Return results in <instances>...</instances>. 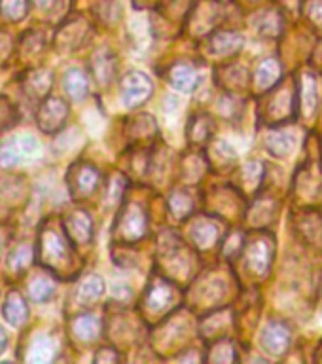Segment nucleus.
<instances>
[{
	"mask_svg": "<svg viewBox=\"0 0 322 364\" xmlns=\"http://www.w3.org/2000/svg\"><path fill=\"white\" fill-rule=\"evenodd\" d=\"M148 230V216L142 209V205L129 201L124 205V209L118 215V220L114 224V235L122 243H135L144 237Z\"/></svg>",
	"mask_w": 322,
	"mask_h": 364,
	"instance_id": "nucleus-3",
	"label": "nucleus"
},
{
	"mask_svg": "<svg viewBox=\"0 0 322 364\" xmlns=\"http://www.w3.org/2000/svg\"><path fill=\"white\" fill-rule=\"evenodd\" d=\"M104 292V281L99 275H87L82 279V283L76 289V298H80L82 304H90V301L99 300Z\"/></svg>",
	"mask_w": 322,
	"mask_h": 364,
	"instance_id": "nucleus-24",
	"label": "nucleus"
},
{
	"mask_svg": "<svg viewBox=\"0 0 322 364\" xmlns=\"http://www.w3.org/2000/svg\"><path fill=\"white\" fill-rule=\"evenodd\" d=\"M213 135V119L207 114H198L190 119L188 125V139L193 144H203Z\"/></svg>",
	"mask_w": 322,
	"mask_h": 364,
	"instance_id": "nucleus-22",
	"label": "nucleus"
},
{
	"mask_svg": "<svg viewBox=\"0 0 322 364\" xmlns=\"http://www.w3.org/2000/svg\"><path fill=\"white\" fill-rule=\"evenodd\" d=\"M6 343H8V336H6V332L2 330V326H0V353L6 349Z\"/></svg>",
	"mask_w": 322,
	"mask_h": 364,
	"instance_id": "nucleus-35",
	"label": "nucleus"
},
{
	"mask_svg": "<svg viewBox=\"0 0 322 364\" xmlns=\"http://www.w3.org/2000/svg\"><path fill=\"white\" fill-rule=\"evenodd\" d=\"M40 266L45 267V272L53 277H61L67 273V277H73L74 273V245L67 237L63 226L55 228L44 224L38 233V249H36ZM76 275V273H74Z\"/></svg>",
	"mask_w": 322,
	"mask_h": 364,
	"instance_id": "nucleus-1",
	"label": "nucleus"
},
{
	"mask_svg": "<svg viewBox=\"0 0 322 364\" xmlns=\"http://www.w3.org/2000/svg\"><path fill=\"white\" fill-rule=\"evenodd\" d=\"M281 74H283V68H281V63L277 59H266L264 63L258 65L256 68V74H254V87L256 91H260V93H266L269 91L272 87L281 82Z\"/></svg>",
	"mask_w": 322,
	"mask_h": 364,
	"instance_id": "nucleus-20",
	"label": "nucleus"
},
{
	"mask_svg": "<svg viewBox=\"0 0 322 364\" xmlns=\"http://www.w3.org/2000/svg\"><path fill=\"white\" fill-rule=\"evenodd\" d=\"M34 150H36V141H33L31 136H19V139L6 142L0 148V167L10 169L28 156H33Z\"/></svg>",
	"mask_w": 322,
	"mask_h": 364,
	"instance_id": "nucleus-14",
	"label": "nucleus"
},
{
	"mask_svg": "<svg viewBox=\"0 0 322 364\" xmlns=\"http://www.w3.org/2000/svg\"><path fill=\"white\" fill-rule=\"evenodd\" d=\"M90 68L93 78L101 87L112 84V80L116 78V70H118V63H116V55L112 53V50H108V48L97 50L91 55Z\"/></svg>",
	"mask_w": 322,
	"mask_h": 364,
	"instance_id": "nucleus-12",
	"label": "nucleus"
},
{
	"mask_svg": "<svg viewBox=\"0 0 322 364\" xmlns=\"http://www.w3.org/2000/svg\"><path fill=\"white\" fill-rule=\"evenodd\" d=\"M296 232L300 233L301 239L307 241L309 245H322V215L317 210H306L300 218L294 222Z\"/></svg>",
	"mask_w": 322,
	"mask_h": 364,
	"instance_id": "nucleus-17",
	"label": "nucleus"
},
{
	"mask_svg": "<svg viewBox=\"0 0 322 364\" xmlns=\"http://www.w3.org/2000/svg\"><path fill=\"white\" fill-rule=\"evenodd\" d=\"M258 33L267 38H275L283 33V17L275 10L264 11V16L258 19Z\"/></svg>",
	"mask_w": 322,
	"mask_h": 364,
	"instance_id": "nucleus-26",
	"label": "nucleus"
},
{
	"mask_svg": "<svg viewBox=\"0 0 322 364\" xmlns=\"http://www.w3.org/2000/svg\"><path fill=\"white\" fill-rule=\"evenodd\" d=\"M38 2V6H42V8H45V6H50L53 0H36Z\"/></svg>",
	"mask_w": 322,
	"mask_h": 364,
	"instance_id": "nucleus-36",
	"label": "nucleus"
},
{
	"mask_svg": "<svg viewBox=\"0 0 322 364\" xmlns=\"http://www.w3.org/2000/svg\"><path fill=\"white\" fill-rule=\"evenodd\" d=\"M264 107V118L267 119V124H284L290 119L296 118L298 112V87L296 82H289V80H281L275 87H272Z\"/></svg>",
	"mask_w": 322,
	"mask_h": 364,
	"instance_id": "nucleus-2",
	"label": "nucleus"
},
{
	"mask_svg": "<svg viewBox=\"0 0 322 364\" xmlns=\"http://www.w3.org/2000/svg\"><path fill=\"white\" fill-rule=\"evenodd\" d=\"M307 16L313 23L322 25V0H311L307 6Z\"/></svg>",
	"mask_w": 322,
	"mask_h": 364,
	"instance_id": "nucleus-34",
	"label": "nucleus"
},
{
	"mask_svg": "<svg viewBox=\"0 0 322 364\" xmlns=\"http://www.w3.org/2000/svg\"><path fill=\"white\" fill-rule=\"evenodd\" d=\"M102 323L95 315L91 313H84V315H78V317L73 318L70 323V334L76 338L82 343H91L95 341L99 336H101Z\"/></svg>",
	"mask_w": 322,
	"mask_h": 364,
	"instance_id": "nucleus-19",
	"label": "nucleus"
},
{
	"mask_svg": "<svg viewBox=\"0 0 322 364\" xmlns=\"http://www.w3.org/2000/svg\"><path fill=\"white\" fill-rule=\"evenodd\" d=\"M53 76L48 68H34L23 74V91L33 99H45L50 95Z\"/></svg>",
	"mask_w": 322,
	"mask_h": 364,
	"instance_id": "nucleus-16",
	"label": "nucleus"
},
{
	"mask_svg": "<svg viewBox=\"0 0 322 364\" xmlns=\"http://www.w3.org/2000/svg\"><path fill=\"white\" fill-rule=\"evenodd\" d=\"M27 292L31 296V300L36 301V304H42V301H48L53 298L55 294V283L50 275H38L34 277L27 287Z\"/></svg>",
	"mask_w": 322,
	"mask_h": 364,
	"instance_id": "nucleus-23",
	"label": "nucleus"
},
{
	"mask_svg": "<svg viewBox=\"0 0 322 364\" xmlns=\"http://www.w3.org/2000/svg\"><path fill=\"white\" fill-rule=\"evenodd\" d=\"M292 346V332L283 321L272 318L269 323L260 330V347L262 351L272 357H283Z\"/></svg>",
	"mask_w": 322,
	"mask_h": 364,
	"instance_id": "nucleus-7",
	"label": "nucleus"
},
{
	"mask_svg": "<svg viewBox=\"0 0 322 364\" xmlns=\"http://www.w3.org/2000/svg\"><path fill=\"white\" fill-rule=\"evenodd\" d=\"M207 360H218V363H230V360H237V355L233 353L232 341L227 340H216V343L210 349V355Z\"/></svg>",
	"mask_w": 322,
	"mask_h": 364,
	"instance_id": "nucleus-31",
	"label": "nucleus"
},
{
	"mask_svg": "<svg viewBox=\"0 0 322 364\" xmlns=\"http://www.w3.org/2000/svg\"><path fill=\"white\" fill-rule=\"evenodd\" d=\"M152 91V80L148 78L144 73H139V70L125 74L124 80H122V101L127 108L141 107L142 102H146L150 99Z\"/></svg>",
	"mask_w": 322,
	"mask_h": 364,
	"instance_id": "nucleus-8",
	"label": "nucleus"
},
{
	"mask_svg": "<svg viewBox=\"0 0 322 364\" xmlns=\"http://www.w3.org/2000/svg\"><path fill=\"white\" fill-rule=\"evenodd\" d=\"M272 239L269 237H258L252 239L243 247L245 264L254 275H266L272 264Z\"/></svg>",
	"mask_w": 322,
	"mask_h": 364,
	"instance_id": "nucleus-9",
	"label": "nucleus"
},
{
	"mask_svg": "<svg viewBox=\"0 0 322 364\" xmlns=\"http://www.w3.org/2000/svg\"><path fill=\"white\" fill-rule=\"evenodd\" d=\"M290 146H292V141L289 139V135H284V133H275L267 139V150L273 154V156H277V158H284L286 154H289Z\"/></svg>",
	"mask_w": 322,
	"mask_h": 364,
	"instance_id": "nucleus-32",
	"label": "nucleus"
},
{
	"mask_svg": "<svg viewBox=\"0 0 322 364\" xmlns=\"http://www.w3.org/2000/svg\"><path fill=\"white\" fill-rule=\"evenodd\" d=\"M301 105H304V110H306L307 116H315V112H317V105H318V91H317V82H315V78H311V76H307L306 78V87L301 90Z\"/></svg>",
	"mask_w": 322,
	"mask_h": 364,
	"instance_id": "nucleus-29",
	"label": "nucleus"
},
{
	"mask_svg": "<svg viewBox=\"0 0 322 364\" xmlns=\"http://www.w3.org/2000/svg\"><path fill=\"white\" fill-rule=\"evenodd\" d=\"M245 38L235 31H220V33L210 34V38L207 40L205 50L210 57L216 59H226V57L235 55L241 48H243Z\"/></svg>",
	"mask_w": 322,
	"mask_h": 364,
	"instance_id": "nucleus-11",
	"label": "nucleus"
},
{
	"mask_svg": "<svg viewBox=\"0 0 322 364\" xmlns=\"http://www.w3.org/2000/svg\"><path fill=\"white\" fill-rule=\"evenodd\" d=\"M68 114H70V108L61 97H45L40 102L38 112H36V124H38L40 131L53 135L65 127Z\"/></svg>",
	"mask_w": 322,
	"mask_h": 364,
	"instance_id": "nucleus-5",
	"label": "nucleus"
},
{
	"mask_svg": "<svg viewBox=\"0 0 322 364\" xmlns=\"http://www.w3.org/2000/svg\"><path fill=\"white\" fill-rule=\"evenodd\" d=\"M31 258H33V250L28 249L27 245H19V247H16V249L11 250L10 255H8V262H6V266H8V269H10V272H14L19 275L23 269H27Z\"/></svg>",
	"mask_w": 322,
	"mask_h": 364,
	"instance_id": "nucleus-28",
	"label": "nucleus"
},
{
	"mask_svg": "<svg viewBox=\"0 0 322 364\" xmlns=\"http://www.w3.org/2000/svg\"><path fill=\"white\" fill-rule=\"evenodd\" d=\"M61 226L74 247L90 245L93 239V220L85 210H70L68 215L63 216Z\"/></svg>",
	"mask_w": 322,
	"mask_h": 364,
	"instance_id": "nucleus-10",
	"label": "nucleus"
},
{
	"mask_svg": "<svg viewBox=\"0 0 322 364\" xmlns=\"http://www.w3.org/2000/svg\"><path fill=\"white\" fill-rule=\"evenodd\" d=\"M67 184L73 199L82 201V199L91 198L97 192V188L101 184V173L91 164H84V161L82 164H74L68 169Z\"/></svg>",
	"mask_w": 322,
	"mask_h": 364,
	"instance_id": "nucleus-4",
	"label": "nucleus"
},
{
	"mask_svg": "<svg viewBox=\"0 0 322 364\" xmlns=\"http://www.w3.org/2000/svg\"><path fill=\"white\" fill-rule=\"evenodd\" d=\"M176 298H178V292H176L175 287L165 279H158L146 290L142 307L150 313V317H161L176 306Z\"/></svg>",
	"mask_w": 322,
	"mask_h": 364,
	"instance_id": "nucleus-6",
	"label": "nucleus"
},
{
	"mask_svg": "<svg viewBox=\"0 0 322 364\" xmlns=\"http://www.w3.org/2000/svg\"><path fill=\"white\" fill-rule=\"evenodd\" d=\"M193 198L188 190H175L169 196V209L175 218H188L193 213Z\"/></svg>",
	"mask_w": 322,
	"mask_h": 364,
	"instance_id": "nucleus-25",
	"label": "nucleus"
},
{
	"mask_svg": "<svg viewBox=\"0 0 322 364\" xmlns=\"http://www.w3.org/2000/svg\"><path fill=\"white\" fill-rule=\"evenodd\" d=\"M119 358L122 357H119L118 351L112 349V347H101L95 355L97 363H118Z\"/></svg>",
	"mask_w": 322,
	"mask_h": 364,
	"instance_id": "nucleus-33",
	"label": "nucleus"
},
{
	"mask_svg": "<svg viewBox=\"0 0 322 364\" xmlns=\"http://www.w3.org/2000/svg\"><path fill=\"white\" fill-rule=\"evenodd\" d=\"M192 241L199 250L213 249L218 241H220L222 228L220 224L210 218V216H201L192 224Z\"/></svg>",
	"mask_w": 322,
	"mask_h": 364,
	"instance_id": "nucleus-13",
	"label": "nucleus"
},
{
	"mask_svg": "<svg viewBox=\"0 0 322 364\" xmlns=\"http://www.w3.org/2000/svg\"><path fill=\"white\" fill-rule=\"evenodd\" d=\"M17 119H19V114L16 107L6 97L0 95V133L11 129L17 124Z\"/></svg>",
	"mask_w": 322,
	"mask_h": 364,
	"instance_id": "nucleus-30",
	"label": "nucleus"
},
{
	"mask_svg": "<svg viewBox=\"0 0 322 364\" xmlns=\"http://www.w3.org/2000/svg\"><path fill=\"white\" fill-rule=\"evenodd\" d=\"M2 313H4L6 323H10L16 328L23 326L28 321V306L25 296L19 290H10V294L6 296Z\"/></svg>",
	"mask_w": 322,
	"mask_h": 364,
	"instance_id": "nucleus-18",
	"label": "nucleus"
},
{
	"mask_svg": "<svg viewBox=\"0 0 322 364\" xmlns=\"http://www.w3.org/2000/svg\"><path fill=\"white\" fill-rule=\"evenodd\" d=\"M167 80H169L175 90L184 91V93H193L199 87V84H201V78L195 73V68L192 65H188V63L171 65L169 73H167Z\"/></svg>",
	"mask_w": 322,
	"mask_h": 364,
	"instance_id": "nucleus-15",
	"label": "nucleus"
},
{
	"mask_svg": "<svg viewBox=\"0 0 322 364\" xmlns=\"http://www.w3.org/2000/svg\"><path fill=\"white\" fill-rule=\"evenodd\" d=\"M63 87L67 91V95L74 101H82L85 95H87V90H90V82H87V76H85L84 70L80 68H70L65 74L63 78Z\"/></svg>",
	"mask_w": 322,
	"mask_h": 364,
	"instance_id": "nucleus-21",
	"label": "nucleus"
},
{
	"mask_svg": "<svg viewBox=\"0 0 322 364\" xmlns=\"http://www.w3.org/2000/svg\"><path fill=\"white\" fill-rule=\"evenodd\" d=\"M28 0H0V14L8 21L17 23L28 14Z\"/></svg>",
	"mask_w": 322,
	"mask_h": 364,
	"instance_id": "nucleus-27",
	"label": "nucleus"
}]
</instances>
